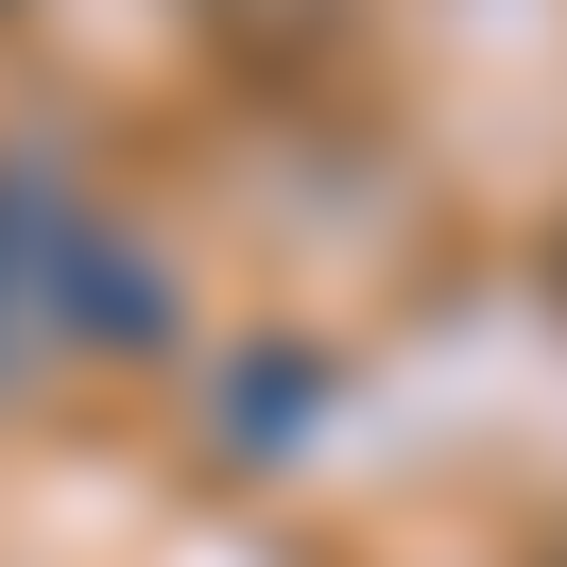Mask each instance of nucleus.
Wrapping results in <instances>:
<instances>
[{
    "label": "nucleus",
    "instance_id": "1",
    "mask_svg": "<svg viewBox=\"0 0 567 567\" xmlns=\"http://www.w3.org/2000/svg\"><path fill=\"white\" fill-rule=\"evenodd\" d=\"M550 276H567V241H550Z\"/></svg>",
    "mask_w": 567,
    "mask_h": 567
}]
</instances>
